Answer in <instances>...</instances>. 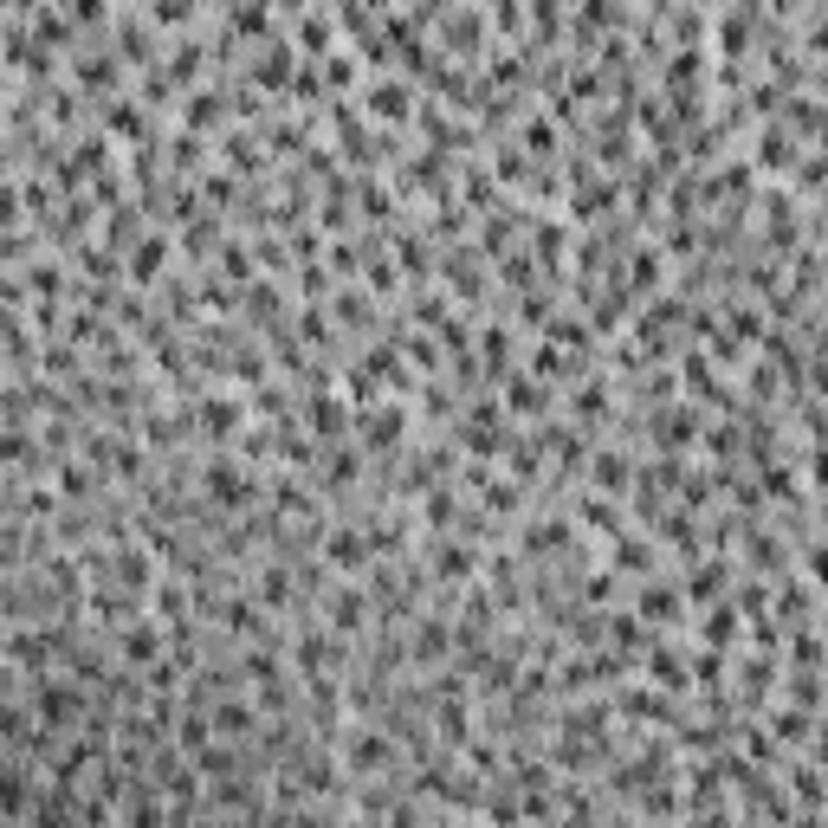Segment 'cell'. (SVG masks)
I'll list each match as a JSON object with an SVG mask.
<instances>
[{
    "mask_svg": "<svg viewBox=\"0 0 828 828\" xmlns=\"http://www.w3.org/2000/svg\"><path fill=\"white\" fill-rule=\"evenodd\" d=\"M207 492H214V499H227V505H233V499H246V479L233 473L227 460H220V466H207Z\"/></svg>",
    "mask_w": 828,
    "mask_h": 828,
    "instance_id": "5b68a950",
    "label": "cell"
},
{
    "mask_svg": "<svg viewBox=\"0 0 828 828\" xmlns=\"http://www.w3.org/2000/svg\"><path fill=\"white\" fill-rule=\"evenodd\" d=\"M162 253H169V240H143V246H136V279L162 272Z\"/></svg>",
    "mask_w": 828,
    "mask_h": 828,
    "instance_id": "9c48e42d",
    "label": "cell"
},
{
    "mask_svg": "<svg viewBox=\"0 0 828 828\" xmlns=\"http://www.w3.org/2000/svg\"><path fill=\"white\" fill-rule=\"evenodd\" d=\"M343 764L350 770H382V764H389V738H350V751H343Z\"/></svg>",
    "mask_w": 828,
    "mask_h": 828,
    "instance_id": "3957f363",
    "label": "cell"
},
{
    "mask_svg": "<svg viewBox=\"0 0 828 828\" xmlns=\"http://www.w3.org/2000/svg\"><path fill=\"white\" fill-rule=\"evenodd\" d=\"M731 621H738V615H731V609H725V602H719V609H712V615H705V641H731V634H738Z\"/></svg>",
    "mask_w": 828,
    "mask_h": 828,
    "instance_id": "30bf717a",
    "label": "cell"
},
{
    "mask_svg": "<svg viewBox=\"0 0 828 828\" xmlns=\"http://www.w3.org/2000/svg\"><path fill=\"white\" fill-rule=\"evenodd\" d=\"M414 654H421V660H440V654H447V628L427 621L421 634H414Z\"/></svg>",
    "mask_w": 828,
    "mask_h": 828,
    "instance_id": "ba28073f",
    "label": "cell"
},
{
    "mask_svg": "<svg viewBox=\"0 0 828 828\" xmlns=\"http://www.w3.org/2000/svg\"><path fill=\"white\" fill-rule=\"evenodd\" d=\"M363 557H369V550H363V537H356V531L330 537V563H363Z\"/></svg>",
    "mask_w": 828,
    "mask_h": 828,
    "instance_id": "52a82bcc",
    "label": "cell"
},
{
    "mask_svg": "<svg viewBox=\"0 0 828 828\" xmlns=\"http://www.w3.org/2000/svg\"><path fill=\"white\" fill-rule=\"evenodd\" d=\"M33 705H39V719L59 731L72 712H78V693H72V686H39V699H33Z\"/></svg>",
    "mask_w": 828,
    "mask_h": 828,
    "instance_id": "7a4b0ae2",
    "label": "cell"
},
{
    "mask_svg": "<svg viewBox=\"0 0 828 828\" xmlns=\"http://www.w3.org/2000/svg\"><path fill=\"white\" fill-rule=\"evenodd\" d=\"M156 654H162V634H156V621H136V628H123V660H130V667H156Z\"/></svg>",
    "mask_w": 828,
    "mask_h": 828,
    "instance_id": "6da1fadb",
    "label": "cell"
},
{
    "mask_svg": "<svg viewBox=\"0 0 828 828\" xmlns=\"http://www.w3.org/2000/svg\"><path fill=\"white\" fill-rule=\"evenodd\" d=\"M376 110H382V117H401V110H408V91H401V85H382V91H376Z\"/></svg>",
    "mask_w": 828,
    "mask_h": 828,
    "instance_id": "8fae6325",
    "label": "cell"
},
{
    "mask_svg": "<svg viewBox=\"0 0 828 828\" xmlns=\"http://www.w3.org/2000/svg\"><path fill=\"white\" fill-rule=\"evenodd\" d=\"M596 486H602V492L628 486V460H615V453H596Z\"/></svg>",
    "mask_w": 828,
    "mask_h": 828,
    "instance_id": "8992f818",
    "label": "cell"
},
{
    "mask_svg": "<svg viewBox=\"0 0 828 828\" xmlns=\"http://www.w3.org/2000/svg\"><path fill=\"white\" fill-rule=\"evenodd\" d=\"M647 680H654V686H667V693H680V686H686L680 654H647Z\"/></svg>",
    "mask_w": 828,
    "mask_h": 828,
    "instance_id": "277c9868",
    "label": "cell"
}]
</instances>
